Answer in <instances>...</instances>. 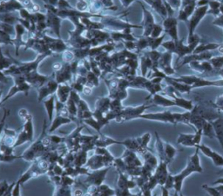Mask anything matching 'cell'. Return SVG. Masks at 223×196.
Listing matches in <instances>:
<instances>
[{"label": "cell", "instance_id": "cell-1", "mask_svg": "<svg viewBox=\"0 0 223 196\" xmlns=\"http://www.w3.org/2000/svg\"><path fill=\"white\" fill-rule=\"evenodd\" d=\"M112 166L105 167L103 168L93 170L90 172L86 176V179L85 180V183L88 185H95L97 187H99L103 184L104 181L106 180V176L109 170L111 169Z\"/></svg>", "mask_w": 223, "mask_h": 196}, {"label": "cell", "instance_id": "cell-2", "mask_svg": "<svg viewBox=\"0 0 223 196\" xmlns=\"http://www.w3.org/2000/svg\"><path fill=\"white\" fill-rule=\"evenodd\" d=\"M85 167L87 168L88 169L93 171V170H98V169L103 168L106 166L105 164L104 157L102 155H94L91 156L90 158H88Z\"/></svg>", "mask_w": 223, "mask_h": 196}, {"label": "cell", "instance_id": "cell-3", "mask_svg": "<svg viewBox=\"0 0 223 196\" xmlns=\"http://www.w3.org/2000/svg\"><path fill=\"white\" fill-rule=\"evenodd\" d=\"M72 87L68 86L65 83H60L58 84V88L57 90V96L58 97V100L63 102L65 103L67 102V100L69 99L70 96V93L72 91Z\"/></svg>", "mask_w": 223, "mask_h": 196}, {"label": "cell", "instance_id": "cell-4", "mask_svg": "<svg viewBox=\"0 0 223 196\" xmlns=\"http://www.w3.org/2000/svg\"><path fill=\"white\" fill-rule=\"evenodd\" d=\"M72 122V119H70L69 117H65L62 116H57L55 117V119L53 120V122H51V125L48 130L49 134H51L52 132H54L56 129H58L60 126L64 125V124H68Z\"/></svg>", "mask_w": 223, "mask_h": 196}, {"label": "cell", "instance_id": "cell-5", "mask_svg": "<svg viewBox=\"0 0 223 196\" xmlns=\"http://www.w3.org/2000/svg\"><path fill=\"white\" fill-rule=\"evenodd\" d=\"M44 105L47 111L48 119L50 122H52V116H53V113L55 109V96L51 95V96L48 100L44 101Z\"/></svg>", "mask_w": 223, "mask_h": 196}, {"label": "cell", "instance_id": "cell-6", "mask_svg": "<svg viewBox=\"0 0 223 196\" xmlns=\"http://www.w3.org/2000/svg\"><path fill=\"white\" fill-rule=\"evenodd\" d=\"M110 104L111 101L109 97H103L98 99L96 102V109L100 110L102 113H106L108 112V109H110Z\"/></svg>", "mask_w": 223, "mask_h": 196}, {"label": "cell", "instance_id": "cell-7", "mask_svg": "<svg viewBox=\"0 0 223 196\" xmlns=\"http://www.w3.org/2000/svg\"><path fill=\"white\" fill-rule=\"evenodd\" d=\"M26 134L29 136V139L31 142H33V138H34V129H33V123H32V116L30 117L27 121L24 122V129H23Z\"/></svg>", "mask_w": 223, "mask_h": 196}, {"label": "cell", "instance_id": "cell-8", "mask_svg": "<svg viewBox=\"0 0 223 196\" xmlns=\"http://www.w3.org/2000/svg\"><path fill=\"white\" fill-rule=\"evenodd\" d=\"M30 139H29V136L28 135L26 134V132L23 129L22 131H20L18 134H17V139H16V142H15V145H14V149H16L17 147H19V146H22L23 144L24 143H27V142H30Z\"/></svg>", "mask_w": 223, "mask_h": 196}, {"label": "cell", "instance_id": "cell-9", "mask_svg": "<svg viewBox=\"0 0 223 196\" xmlns=\"http://www.w3.org/2000/svg\"><path fill=\"white\" fill-rule=\"evenodd\" d=\"M32 178H34V176H33V168H32V165L21 175V177L18 179V182L21 184V186L22 185H24L25 182H27L28 181H30L31 179H32Z\"/></svg>", "mask_w": 223, "mask_h": 196}, {"label": "cell", "instance_id": "cell-10", "mask_svg": "<svg viewBox=\"0 0 223 196\" xmlns=\"http://www.w3.org/2000/svg\"><path fill=\"white\" fill-rule=\"evenodd\" d=\"M83 122H84L86 125H88V126L92 127L93 129H95V130L99 133V135H102V134H101V129H102V127L100 126V124L99 123V122H98L96 119H94L93 117H91V118L83 120Z\"/></svg>", "mask_w": 223, "mask_h": 196}, {"label": "cell", "instance_id": "cell-11", "mask_svg": "<svg viewBox=\"0 0 223 196\" xmlns=\"http://www.w3.org/2000/svg\"><path fill=\"white\" fill-rule=\"evenodd\" d=\"M69 111V114L71 116H78V107H77V104L73 102V100H72L70 97L69 99L67 100L66 102V106H65Z\"/></svg>", "mask_w": 223, "mask_h": 196}, {"label": "cell", "instance_id": "cell-12", "mask_svg": "<svg viewBox=\"0 0 223 196\" xmlns=\"http://www.w3.org/2000/svg\"><path fill=\"white\" fill-rule=\"evenodd\" d=\"M17 159H22L21 155H3L0 153V162H13Z\"/></svg>", "mask_w": 223, "mask_h": 196}, {"label": "cell", "instance_id": "cell-13", "mask_svg": "<svg viewBox=\"0 0 223 196\" xmlns=\"http://www.w3.org/2000/svg\"><path fill=\"white\" fill-rule=\"evenodd\" d=\"M49 95H51V93H50L48 88L46 86H42L38 89V102H42Z\"/></svg>", "mask_w": 223, "mask_h": 196}, {"label": "cell", "instance_id": "cell-14", "mask_svg": "<svg viewBox=\"0 0 223 196\" xmlns=\"http://www.w3.org/2000/svg\"><path fill=\"white\" fill-rule=\"evenodd\" d=\"M46 87L48 88L51 95H52L55 92H57L58 88V83L57 81H54V80H50V81H48V83L46 84Z\"/></svg>", "mask_w": 223, "mask_h": 196}, {"label": "cell", "instance_id": "cell-15", "mask_svg": "<svg viewBox=\"0 0 223 196\" xmlns=\"http://www.w3.org/2000/svg\"><path fill=\"white\" fill-rule=\"evenodd\" d=\"M64 171H65V168H63V166H61L58 163L52 164V172L54 173L55 175L62 176L64 175Z\"/></svg>", "mask_w": 223, "mask_h": 196}, {"label": "cell", "instance_id": "cell-16", "mask_svg": "<svg viewBox=\"0 0 223 196\" xmlns=\"http://www.w3.org/2000/svg\"><path fill=\"white\" fill-rule=\"evenodd\" d=\"M75 182L74 179L71 176L68 175H62L61 176V184L64 186H67V187H71L72 185H73Z\"/></svg>", "mask_w": 223, "mask_h": 196}, {"label": "cell", "instance_id": "cell-17", "mask_svg": "<svg viewBox=\"0 0 223 196\" xmlns=\"http://www.w3.org/2000/svg\"><path fill=\"white\" fill-rule=\"evenodd\" d=\"M51 143L54 145H59L62 142H65L66 137H61V136H58V135H50Z\"/></svg>", "mask_w": 223, "mask_h": 196}, {"label": "cell", "instance_id": "cell-18", "mask_svg": "<svg viewBox=\"0 0 223 196\" xmlns=\"http://www.w3.org/2000/svg\"><path fill=\"white\" fill-rule=\"evenodd\" d=\"M9 187H10V185L8 184L6 180L0 182V196H3L5 195V193L7 192Z\"/></svg>", "mask_w": 223, "mask_h": 196}, {"label": "cell", "instance_id": "cell-19", "mask_svg": "<svg viewBox=\"0 0 223 196\" xmlns=\"http://www.w3.org/2000/svg\"><path fill=\"white\" fill-rule=\"evenodd\" d=\"M20 188H21V184L18 182H17L13 189H12V192H11L12 196H21L20 195Z\"/></svg>", "mask_w": 223, "mask_h": 196}, {"label": "cell", "instance_id": "cell-20", "mask_svg": "<svg viewBox=\"0 0 223 196\" xmlns=\"http://www.w3.org/2000/svg\"><path fill=\"white\" fill-rule=\"evenodd\" d=\"M3 133L5 135H8V136H13V137H17V132L13 129H3Z\"/></svg>", "mask_w": 223, "mask_h": 196}, {"label": "cell", "instance_id": "cell-21", "mask_svg": "<svg viewBox=\"0 0 223 196\" xmlns=\"http://www.w3.org/2000/svg\"><path fill=\"white\" fill-rule=\"evenodd\" d=\"M92 87H90V86H88V85H85L82 92H83L85 95H86V96H90V95L92 94Z\"/></svg>", "mask_w": 223, "mask_h": 196}, {"label": "cell", "instance_id": "cell-22", "mask_svg": "<svg viewBox=\"0 0 223 196\" xmlns=\"http://www.w3.org/2000/svg\"><path fill=\"white\" fill-rule=\"evenodd\" d=\"M52 68H53V69H54L56 72H58V71H60V70L62 69L63 66H62V64H61V63H54V64L52 65Z\"/></svg>", "mask_w": 223, "mask_h": 196}, {"label": "cell", "instance_id": "cell-23", "mask_svg": "<svg viewBox=\"0 0 223 196\" xmlns=\"http://www.w3.org/2000/svg\"><path fill=\"white\" fill-rule=\"evenodd\" d=\"M0 82H2V83H8V78L5 76L4 73H2V71H1V70H0Z\"/></svg>", "mask_w": 223, "mask_h": 196}, {"label": "cell", "instance_id": "cell-24", "mask_svg": "<svg viewBox=\"0 0 223 196\" xmlns=\"http://www.w3.org/2000/svg\"><path fill=\"white\" fill-rule=\"evenodd\" d=\"M73 196H84V193L81 189H76L73 191Z\"/></svg>", "mask_w": 223, "mask_h": 196}, {"label": "cell", "instance_id": "cell-25", "mask_svg": "<svg viewBox=\"0 0 223 196\" xmlns=\"http://www.w3.org/2000/svg\"><path fill=\"white\" fill-rule=\"evenodd\" d=\"M72 189H71V188L67 190V192H66V194L65 195V196H72Z\"/></svg>", "mask_w": 223, "mask_h": 196}]
</instances>
